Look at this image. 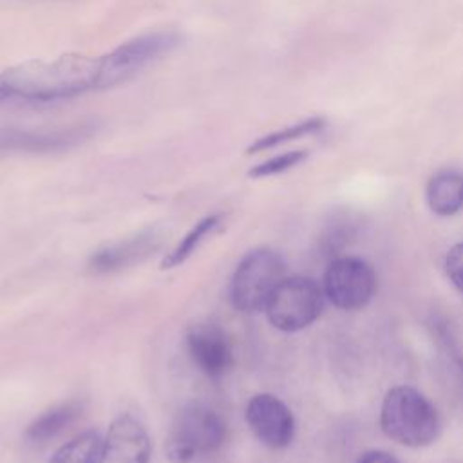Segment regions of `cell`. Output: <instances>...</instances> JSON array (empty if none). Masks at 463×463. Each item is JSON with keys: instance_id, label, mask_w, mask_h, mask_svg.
Masks as SVG:
<instances>
[{"instance_id": "6da1fadb", "label": "cell", "mask_w": 463, "mask_h": 463, "mask_svg": "<svg viewBox=\"0 0 463 463\" xmlns=\"http://www.w3.org/2000/svg\"><path fill=\"white\" fill-rule=\"evenodd\" d=\"M99 56L63 54L27 60L0 72V105H45L98 92Z\"/></svg>"}, {"instance_id": "7a4b0ae2", "label": "cell", "mask_w": 463, "mask_h": 463, "mask_svg": "<svg viewBox=\"0 0 463 463\" xmlns=\"http://www.w3.org/2000/svg\"><path fill=\"white\" fill-rule=\"evenodd\" d=\"M226 421L203 402L183 405L168 429L165 452L170 463H192L217 452L226 441Z\"/></svg>"}, {"instance_id": "3957f363", "label": "cell", "mask_w": 463, "mask_h": 463, "mask_svg": "<svg viewBox=\"0 0 463 463\" xmlns=\"http://www.w3.org/2000/svg\"><path fill=\"white\" fill-rule=\"evenodd\" d=\"M380 425L383 432L405 447L430 445L439 430L434 405L412 387H392L382 403Z\"/></svg>"}, {"instance_id": "277c9868", "label": "cell", "mask_w": 463, "mask_h": 463, "mask_svg": "<svg viewBox=\"0 0 463 463\" xmlns=\"http://www.w3.org/2000/svg\"><path fill=\"white\" fill-rule=\"evenodd\" d=\"M181 45V34L172 29L141 33L99 56L98 90L130 81L146 67L168 56Z\"/></svg>"}, {"instance_id": "5b68a950", "label": "cell", "mask_w": 463, "mask_h": 463, "mask_svg": "<svg viewBox=\"0 0 463 463\" xmlns=\"http://www.w3.org/2000/svg\"><path fill=\"white\" fill-rule=\"evenodd\" d=\"M282 257L269 248L248 251L237 264L230 280V302L246 315L264 311L271 293L286 277Z\"/></svg>"}, {"instance_id": "8992f818", "label": "cell", "mask_w": 463, "mask_h": 463, "mask_svg": "<svg viewBox=\"0 0 463 463\" xmlns=\"http://www.w3.org/2000/svg\"><path fill=\"white\" fill-rule=\"evenodd\" d=\"M94 119H81L52 127H4L0 128V157L47 156L72 150L96 134Z\"/></svg>"}, {"instance_id": "52a82bcc", "label": "cell", "mask_w": 463, "mask_h": 463, "mask_svg": "<svg viewBox=\"0 0 463 463\" xmlns=\"http://www.w3.org/2000/svg\"><path fill=\"white\" fill-rule=\"evenodd\" d=\"M324 289L309 277H284L271 293L264 311L269 324L284 333L311 326L324 309Z\"/></svg>"}, {"instance_id": "ba28073f", "label": "cell", "mask_w": 463, "mask_h": 463, "mask_svg": "<svg viewBox=\"0 0 463 463\" xmlns=\"http://www.w3.org/2000/svg\"><path fill=\"white\" fill-rule=\"evenodd\" d=\"M322 289L326 298L338 309H362L374 297L376 275L364 259L340 257L327 266Z\"/></svg>"}, {"instance_id": "9c48e42d", "label": "cell", "mask_w": 463, "mask_h": 463, "mask_svg": "<svg viewBox=\"0 0 463 463\" xmlns=\"http://www.w3.org/2000/svg\"><path fill=\"white\" fill-rule=\"evenodd\" d=\"M186 349L194 365L208 378H222L233 365V351L226 331L212 320H199L186 329Z\"/></svg>"}, {"instance_id": "30bf717a", "label": "cell", "mask_w": 463, "mask_h": 463, "mask_svg": "<svg viewBox=\"0 0 463 463\" xmlns=\"http://www.w3.org/2000/svg\"><path fill=\"white\" fill-rule=\"evenodd\" d=\"M246 423L255 438L269 449H284L295 436V418L289 407L269 392L251 396L246 405Z\"/></svg>"}, {"instance_id": "8fae6325", "label": "cell", "mask_w": 463, "mask_h": 463, "mask_svg": "<svg viewBox=\"0 0 463 463\" xmlns=\"http://www.w3.org/2000/svg\"><path fill=\"white\" fill-rule=\"evenodd\" d=\"M152 441L145 425L132 414H119L103 438L99 463H150Z\"/></svg>"}, {"instance_id": "7c38bea8", "label": "cell", "mask_w": 463, "mask_h": 463, "mask_svg": "<svg viewBox=\"0 0 463 463\" xmlns=\"http://www.w3.org/2000/svg\"><path fill=\"white\" fill-rule=\"evenodd\" d=\"M161 246V235L154 230L139 232L119 242L96 250L87 260V271L92 275H110L146 260Z\"/></svg>"}, {"instance_id": "4fadbf2b", "label": "cell", "mask_w": 463, "mask_h": 463, "mask_svg": "<svg viewBox=\"0 0 463 463\" xmlns=\"http://www.w3.org/2000/svg\"><path fill=\"white\" fill-rule=\"evenodd\" d=\"M83 412V403L80 400H67L36 416L25 429V439L34 445H43L63 430H67Z\"/></svg>"}, {"instance_id": "5bb4252c", "label": "cell", "mask_w": 463, "mask_h": 463, "mask_svg": "<svg viewBox=\"0 0 463 463\" xmlns=\"http://www.w3.org/2000/svg\"><path fill=\"white\" fill-rule=\"evenodd\" d=\"M429 208L441 217H449L463 210V174L456 170H441L430 177L425 190Z\"/></svg>"}, {"instance_id": "9a60e30c", "label": "cell", "mask_w": 463, "mask_h": 463, "mask_svg": "<svg viewBox=\"0 0 463 463\" xmlns=\"http://www.w3.org/2000/svg\"><path fill=\"white\" fill-rule=\"evenodd\" d=\"M222 222L221 213H212L197 221L181 239L179 242L163 257L161 260V269H174L181 266L184 260L192 257V253L201 246V242L212 235Z\"/></svg>"}, {"instance_id": "2e32d148", "label": "cell", "mask_w": 463, "mask_h": 463, "mask_svg": "<svg viewBox=\"0 0 463 463\" xmlns=\"http://www.w3.org/2000/svg\"><path fill=\"white\" fill-rule=\"evenodd\" d=\"M103 450V436L94 430H83L60 445L49 463H99Z\"/></svg>"}, {"instance_id": "e0dca14e", "label": "cell", "mask_w": 463, "mask_h": 463, "mask_svg": "<svg viewBox=\"0 0 463 463\" xmlns=\"http://www.w3.org/2000/svg\"><path fill=\"white\" fill-rule=\"evenodd\" d=\"M326 125V121L322 118H307L304 121H298V123H293L289 127H284V128H279V130H273L259 139H255L248 148L246 152L248 154H259V152H264V150H269V148H275V146H280V145H286V143H291V141H297L300 137H306V136H311L318 130H322Z\"/></svg>"}, {"instance_id": "ac0fdd59", "label": "cell", "mask_w": 463, "mask_h": 463, "mask_svg": "<svg viewBox=\"0 0 463 463\" xmlns=\"http://www.w3.org/2000/svg\"><path fill=\"white\" fill-rule=\"evenodd\" d=\"M306 157H307V152H306V150H289V152H282V154H279V156L268 157V159L257 163L255 166H251V168L248 170V175H250V177H255V179L277 175V174H282V172L291 170L293 166H297L298 163H302Z\"/></svg>"}, {"instance_id": "d6986e66", "label": "cell", "mask_w": 463, "mask_h": 463, "mask_svg": "<svg viewBox=\"0 0 463 463\" xmlns=\"http://www.w3.org/2000/svg\"><path fill=\"white\" fill-rule=\"evenodd\" d=\"M445 269L450 282L459 293H463V242L454 244L445 259Z\"/></svg>"}, {"instance_id": "ffe728a7", "label": "cell", "mask_w": 463, "mask_h": 463, "mask_svg": "<svg viewBox=\"0 0 463 463\" xmlns=\"http://www.w3.org/2000/svg\"><path fill=\"white\" fill-rule=\"evenodd\" d=\"M356 463H400V461L385 450H367L356 459Z\"/></svg>"}]
</instances>
